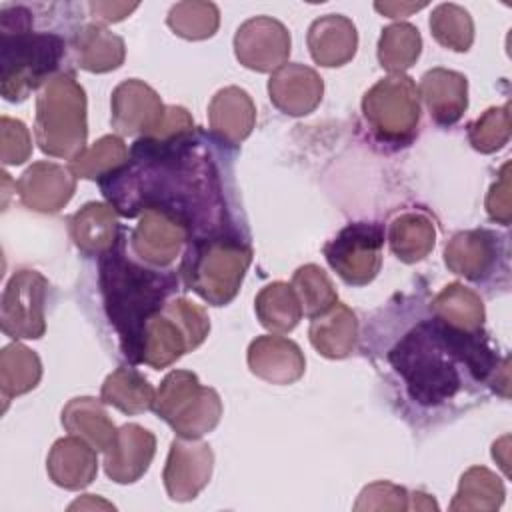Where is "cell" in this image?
Returning a JSON list of instances; mask_svg holds the SVG:
<instances>
[{"label":"cell","instance_id":"24","mask_svg":"<svg viewBox=\"0 0 512 512\" xmlns=\"http://www.w3.org/2000/svg\"><path fill=\"white\" fill-rule=\"evenodd\" d=\"M496 236L488 230L458 232L444 250L446 266L470 280L482 278L496 262Z\"/></svg>","mask_w":512,"mask_h":512},{"label":"cell","instance_id":"22","mask_svg":"<svg viewBox=\"0 0 512 512\" xmlns=\"http://www.w3.org/2000/svg\"><path fill=\"white\" fill-rule=\"evenodd\" d=\"M358 34L352 20L340 14H326L312 22L308 48L320 66H342L356 54Z\"/></svg>","mask_w":512,"mask_h":512},{"label":"cell","instance_id":"2","mask_svg":"<svg viewBox=\"0 0 512 512\" xmlns=\"http://www.w3.org/2000/svg\"><path fill=\"white\" fill-rule=\"evenodd\" d=\"M412 400L432 406L452 398L462 384L458 364L476 380L498 372V358L480 330H458L440 318L424 320L406 332L388 354Z\"/></svg>","mask_w":512,"mask_h":512},{"label":"cell","instance_id":"32","mask_svg":"<svg viewBox=\"0 0 512 512\" xmlns=\"http://www.w3.org/2000/svg\"><path fill=\"white\" fill-rule=\"evenodd\" d=\"M432 310L442 322L466 332L480 330L484 322V304L480 296L458 282L448 284L432 300Z\"/></svg>","mask_w":512,"mask_h":512},{"label":"cell","instance_id":"11","mask_svg":"<svg viewBox=\"0 0 512 512\" xmlns=\"http://www.w3.org/2000/svg\"><path fill=\"white\" fill-rule=\"evenodd\" d=\"M234 52L246 68L272 72L288 60L290 34L282 22L270 16H256L238 28L234 36Z\"/></svg>","mask_w":512,"mask_h":512},{"label":"cell","instance_id":"28","mask_svg":"<svg viewBox=\"0 0 512 512\" xmlns=\"http://www.w3.org/2000/svg\"><path fill=\"white\" fill-rule=\"evenodd\" d=\"M78 66L88 72H108L124 62V40L100 24L84 26L74 38Z\"/></svg>","mask_w":512,"mask_h":512},{"label":"cell","instance_id":"34","mask_svg":"<svg viewBox=\"0 0 512 512\" xmlns=\"http://www.w3.org/2000/svg\"><path fill=\"white\" fill-rule=\"evenodd\" d=\"M504 502L502 480L484 466L468 468L458 484L456 496L450 504L452 512L458 510H496Z\"/></svg>","mask_w":512,"mask_h":512},{"label":"cell","instance_id":"45","mask_svg":"<svg viewBox=\"0 0 512 512\" xmlns=\"http://www.w3.org/2000/svg\"><path fill=\"white\" fill-rule=\"evenodd\" d=\"M190 132H194V122L188 110L182 106H166L164 118L150 138H174Z\"/></svg>","mask_w":512,"mask_h":512},{"label":"cell","instance_id":"33","mask_svg":"<svg viewBox=\"0 0 512 512\" xmlns=\"http://www.w3.org/2000/svg\"><path fill=\"white\" fill-rule=\"evenodd\" d=\"M40 376L42 364L34 350L16 342L0 352V390L4 400L30 392L40 382Z\"/></svg>","mask_w":512,"mask_h":512},{"label":"cell","instance_id":"1","mask_svg":"<svg viewBox=\"0 0 512 512\" xmlns=\"http://www.w3.org/2000/svg\"><path fill=\"white\" fill-rule=\"evenodd\" d=\"M98 182L110 206L126 218L160 210L182 222L190 238L226 232L220 174L196 132L174 138L142 136L128 162Z\"/></svg>","mask_w":512,"mask_h":512},{"label":"cell","instance_id":"38","mask_svg":"<svg viewBox=\"0 0 512 512\" xmlns=\"http://www.w3.org/2000/svg\"><path fill=\"white\" fill-rule=\"evenodd\" d=\"M218 24L220 14L212 2H178L168 12V26L186 40L210 38Z\"/></svg>","mask_w":512,"mask_h":512},{"label":"cell","instance_id":"13","mask_svg":"<svg viewBox=\"0 0 512 512\" xmlns=\"http://www.w3.org/2000/svg\"><path fill=\"white\" fill-rule=\"evenodd\" d=\"M164 110L160 96L142 80H126L112 92V126L120 134L152 136Z\"/></svg>","mask_w":512,"mask_h":512},{"label":"cell","instance_id":"16","mask_svg":"<svg viewBox=\"0 0 512 512\" xmlns=\"http://www.w3.org/2000/svg\"><path fill=\"white\" fill-rule=\"evenodd\" d=\"M154 452L156 438L150 430L138 424H124L104 450V470L118 484L136 482L148 470Z\"/></svg>","mask_w":512,"mask_h":512},{"label":"cell","instance_id":"47","mask_svg":"<svg viewBox=\"0 0 512 512\" xmlns=\"http://www.w3.org/2000/svg\"><path fill=\"white\" fill-rule=\"evenodd\" d=\"M426 6V2H376L374 4V8L380 12V14H384V16H388V18H402V16H408V14H412V12H416V10H420V8H424Z\"/></svg>","mask_w":512,"mask_h":512},{"label":"cell","instance_id":"14","mask_svg":"<svg viewBox=\"0 0 512 512\" xmlns=\"http://www.w3.org/2000/svg\"><path fill=\"white\" fill-rule=\"evenodd\" d=\"M188 238L190 232L182 222L160 210H148L132 232V250L142 262L162 268L178 258Z\"/></svg>","mask_w":512,"mask_h":512},{"label":"cell","instance_id":"10","mask_svg":"<svg viewBox=\"0 0 512 512\" xmlns=\"http://www.w3.org/2000/svg\"><path fill=\"white\" fill-rule=\"evenodd\" d=\"M48 280L36 270L16 272L4 288L0 326L10 338H40L46 330L44 302Z\"/></svg>","mask_w":512,"mask_h":512},{"label":"cell","instance_id":"41","mask_svg":"<svg viewBox=\"0 0 512 512\" xmlns=\"http://www.w3.org/2000/svg\"><path fill=\"white\" fill-rule=\"evenodd\" d=\"M184 332L188 340V348H196L204 342V338L210 332V320L208 314L202 306L186 300V298H176L172 302H166L162 308Z\"/></svg>","mask_w":512,"mask_h":512},{"label":"cell","instance_id":"8","mask_svg":"<svg viewBox=\"0 0 512 512\" xmlns=\"http://www.w3.org/2000/svg\"><path fill=\"white\" fill-rule=\"evenodd\" d=\"M414 80L390 74L376 82L362 98V112L380 140L408 142L418 128L420 100Z\"/></svg>","mask_w":512,"mask_h":512},{"label":"cell","instance_id":"43","mask_svg":"<svg viewBox=\"0 0 512 512\" xmlns=\"http://www.w3.org/2000/svg\"><path fill=\"white\" fill-rule=\"evenodd\" d=\"M354 510H408V494L396 484L374 482L360 492Z\"/></svg>","mask_w":512,"mask_h":512},{"label":"cell","instance_id":"7","mask_svg":"<svg viewBox=\"0 0 512 512\" xmlns=\"http://www.w3.org/2000/svg\"><path fill=\"white\" fill-rule=\"evenodd\" d=\"M154 412L166 420L182 438H200L210 432L222 416V402L216 390L198 382L188 370H172L160 384Z\"/></svg>","mask_w":512,"mask_h":512},{"label":"cell","instance_id":"12","mask_svg":"<svg viewBox=\"0 0 512 512\" xmlns=\"http://www.w3.org/2000/svg\"><path fill=\"white\" fill-rule=\"evenodd\" d=\"M214 456L206 442L196 438H178L172 442L164 466V486L172 500L186 502L200 494L210 482Z\"/></svg>","mask_w":512,"mask_h":512},{"label":"cell","instance_id":"5","mask_svg":"<svg viewBox=\"0 0 512 512\" xmlns=\"http://www.w3.org/2000/svg\"><path fill=\"white\" fill-rule=\"evenodd\" d=\"M252 250L232 232L194 238L182 262V276L190 290L214 306L228 304L244 280Z\"/></svg>","mask_w":512,"mask_h":512},{"label":"cell","instance_id":"3","mask_svg":"<svg viewBox=\"0 0 512 512\" xmlns=\"http://www.w3.org/2000/svg\"><path fill=\"white\" fill-rule=\"evenodd\" d=\"M98 282L106 314L120 336L122 354L132 364H140L144 328L164 308L168 294L176 288V276L134 262L120 236L98 260Z\"/></svg>","mask_w":512,"mask_h":512},{"label":"cell","instance_id":"26","mask_svg":"<svg viewBox=\"0 0 512 512\" xmlns=\"http://www.w3.org/2000/svg\"><path fill=\"white\" fill-rule=\"evenodd\" d=\"M62 424L70 434L86 440L102 452L112 444L118 432L104 406L90 396L72 398L62 410Z\"/></svg>","mask_w":512,"mask_h":512},{"label":"cell","instance_id":"31","mask_svg":"<svg viewBox=\"0 0 512 512\" xmlns=\"http://www.w3.org/2000/svg\"><path fill=\"white\" fill-rule=\"evenodd\" d=\"M256 314L264 328L276 334L290 332L302 318V304L292 284L272 282L256 296Z\"/></svg>","mask_w":512,"mask_h":512},{"label":"cell","instance_id":"42","mask_svg":"<svg viewBox=\"0 0 512 512\" xmlns=\"http://www.w3.org/2000/svg\"><path fill=\"white\" fill-rule=\"evenodd\" d=\"M32 154V140L28 128L14 118L0 120V158L4 164H22Z\"/></svg>","mask_w":512,"mask_h":512},{"label":"cell","instance_id":"9","mask_svg":"<svg viewBox=\"0 0 512 512\" xmlns=\"http://www.w3.org/2000/svg\"><path fill=\"white\" fill-rule=\"evenodd\" d=\"M382 246L384 228L380 224L356 222L342 228L336 238L324 246V256L344 282L362 286L378 274Z\"/></svg>","mask_w":512,"mask_h":512},{"label":"cell","instance_id":"40","mask_svg":"<svg viewBox=\"0 0 512 512\" xmlns=\"http://www.w3.org/2000/svg\"><path fill=\"white\" fill-rule=\"evenodd\" d=\"M510 106L504 104L500 108H488L478 120H474L468 128L470 144L484 154L500 150L510 138Z\"/></svg>","mask_w":512,"mask_h":512},{"label":"cell","instance_id":"4","mask_svg":"<svg viewBox=\"0 0 512 512\" xmlns=\"http://www.w3.org/2000/svg\"><path fill=\"white\" fill-rule=\"evenodd\" d=\"M66 42L52 32H32V14L24 6L0 12V92L20 102L44 86L64 58Z\"/></svg>","mask_w":512,"mask_h":512},{"label":"cell","instance_id":"23","mask_svg":"<svg viewBox=\"0 0 512 512\" xmlns=\"http://www.w3.org/2000/svg\"><path fill=\"white\" fill-rule=\"evenodd\" d=\"M70 236L84 254L102 256L120 238L116 210L102 202L84 204L70 220Z\"/></svg>","mask_w":512,"mask_h":512},{"label":"cell","instance_id":"6","mask_svg":"<svg viewBox=\"0 0 512 512\" xmlns=\"http://www.w3.org/2000/svg\"><path fill=\"white\" fill-rule=\"evenodd\" d=\"M86 94L72 74L52 76L38 92L34 134L48 156L74 160L86 150Z\"/></svg>","mask_w":512,"mask_h":512},{"label":"cell","instance_id":"18","mask_svg":"<svg viewBox=\"0 0 512 512\" xmlns=\"http://www.w3.org/2000/svg\"><path fill=\"white\" fill-rule=\"evenodd\" d=\"M250 370L270 384H292L306 368L298 344L284 336H258L248 348Z\"/></svg>","mask_w":512,"mask_h":512},{"label":"cell","instance_id":"48","mask_svg":"<svg viewBox=\"0 0 512 512\" xmlns=\"http://www.w3.org/2000/svg\"><path fill=\"white\" fill-rule=\"evenodd\" d=\"M94 510V508H102V510H114V506L102 498H96L92 494H86L82 498H78L76 502L70 504V510Z\"/></svg>","mask_w":512,"mask_h":512},{"label":"cell","instance_id":"15","mask_svg":"<svg viewBox=\"0 0 512 512\" xmlns=\"http://www.w3.org/2000/svg\"><path fill=\"white\" fill-rule=\"evenodd\" d=\"M24 206L38 212H58L76 190V176L70 168L54 162H34L16 182Z\"/></svg>","mask_w":512,"mask_h":512},{"label":"cell","instance_id":"44","mask_svg":"<svg viewBox=\"0 0 512 512\" xmlns=\"http://www.w3.org/2000/svg\"><path fill=\"white\" fill-rule=\"evenodd\" d=\"M500 178L492 184L488 198H486V210L488 216L500 224H508L512 216L510 208V164L506 162L498 174Z\"/></svg>","mask_w":512,"mask_h":512},{"label":"cell","instance_id":"39","mask_svg":"<svg viewBox=\"0 0 512 512\" xmlns=\"http://www.w3.org/2000/svg\"><path fill=\"white\" fill-rule=\"evenodd\" d=\"M432 36L446 48L466 52L474 40V24L470 14L458 4H440L430 16Z\"/></svg>","mask_w":512,"mask_h":512},{"label":"cell","instance_id":"36","mask_svg":"<svg viewBox=\"0 0 512 512\" xmlns=\"http://www.w3.org/2000/svg\"><path fill=\"white\" fill-rule=\"evenodd\" d=\"M128 162V148L122 138L108 134L96 140L90 148L82 150L74 160H70V170L74 176L100 180L102 176L114 172Z\"/></svg>","mask_w":512,"mask_h":512},{"label":"cell","instance_id":"29","mask_svg":"<svg viewBox=\"0 0 512 512\" xmlns=\"http://www.w3.org/2000/svg\"><path fill=\"white\" fill-rule=\"evenodd\" d=\"M388 242L392 252L402 262H418L434 248V222L422 212H404L392 220L388 230Z\"/></svg>","mask_w":512,"mask_h":512},{"label":"cell","instance_id":"25","mask_svg":"<svg viewBox=\"0 0 512 512\" xmlns=\"http://www.w3.org/2000/svg\"><path fill=\"white\" fill-rule=\"evenodd\" d=\"M310 342L326 358H344L356 348L358 340V320L354 312L336 302L324 314L312 318Z\"/></svg>","mask_w":512,"mask_h":512},{"label":"cell","instance_id":"27","mask_svg":"<svg viewBox=\"0 0 512 512\" xmlns=\"http://www.w3.org/2000/svg\"><path fill=\"white\" fill-rule=\"evenodd\" d=\"M188 350L190 348L184 332L164 310L148 320L142 334L140 364L160 370L176 362Z\"/></svg>","mask_w":512,"mask_h":512},{"label":"cell","instance_id":"49","mask_svg":"<svg viewBox=\"0 0 512 512\" xmlns=\"http://www.w3.org/2000/svg\"><path fill=\"white\" fill-rule=\"evenodd\" d=\"M412 508H416V510H436L438 508V504L428 496V494H424V492H414L412 494Z\"/></svg>","mask_w":512,"mask_h":512},{"label":"cell","instance_id":"30","mask_svg":"<svg viewBox=\"0 0 512 512\" xmlns=\"http://www.w3.org/2000/svg\"><path fill=\"white\" fill-rule=\"evenodd\" d=\"M100 398L126 414H140L154 408L156 392L138 370L120 366L104 380Z\"/></svg>","mask_w":512,"mask_h":512},{"label":"cell","instance_id":"35","mask_svg":"<svg viewBox=\"0 0 512 512\" xmlns=\"http://www.w3.org/2000/svg\"><path fill=\"white\" fill-rule=\"evenodd\" d=\"M422 50L418 28L408 22H398L382 30L378 42V60L390 74H402L410 68Z\"/></svg>","mask_w":512,"mask_h":512},{"label":"cell","instance_id":"17","mask_svg":"<svg viewBox=\"0 0 512 512\" xmlns=\"http://www.w3.org/2000/svg\"><path fill=\"white\" fill-rule=\"evenodd\" d=\"M322 92V78L304 64H284L268 80L272 104L290 116L310 114L320 104Z\"/></svg>","mask_w":512,"mask_h":512},{"label":"cell","instance_id":"21","mask_svg":"<svg viewBox=\"0 0 512 512\" xmlns=\"http://www.w3.org/2000/svg\"><path fill=\"white\" fill-rule=\"evenodd\" d=\"M212 132L226 144H240L254 128L256 108L246 90L238 86L222 88L214 94L208 106Z\"/></svg>","mask_w":512,"mask_h":512},{"label":"cell","instance_id":"46","mask_svg":"<svg viewBox=\"0 0 512 512\" xmlns=\"http://www.w3.org/2000/svg\"><path fill=\"white\" fill-rule=\"evenodd\" d=\"M138 8L136 2H90L88 10L90 14L100 20V22H118L122 18H126L130 12H134Z\"/></svg>","mask_w":512,"mask_h":512},{"label":"cell","instance_id":"19","mask_svg":"<svg viewBox=\"0 0 512 512\" xmlns=\"http://www.w3.org/2000/svg\"><path fill=\"white\" fill-rule=\"evenodd\" d=\"M46 470L50 480L66 490L86 488L98 472L96 448L74 434L60 438L48 454Z\"/></svg>","mask_w":512,"mask_h":512},{"label":"cell","instance_id":"37","mask_svg":"<svg viewBox=\"0 0 512 512\" xmlns=\"http://www.w3.org/2000/svg\"><path fill=\"white\" fill-rule=\"evenodd\" d=\"M292 288L298 294L302 312L310 318H316L330 310L336 302V290L326 272L316 264H306L294 272Z\"/></svg>","mask_w":512,"mask_h":512},{"label":"cell","instance_id":"20","mask_svg":"<svg viewBox=\"0 0 512 512\" xmlns=\"http://www.w3.org/2000/svg\"><path fill=\"white\" fill-rule=\"evenodd\" d=\"M420 94L428 106L430 118L440 126L456 124L468 106V82L454 70H428L422 76Z\"/></svg>","mask_w":512,"mask_h":512}]
</instances>
